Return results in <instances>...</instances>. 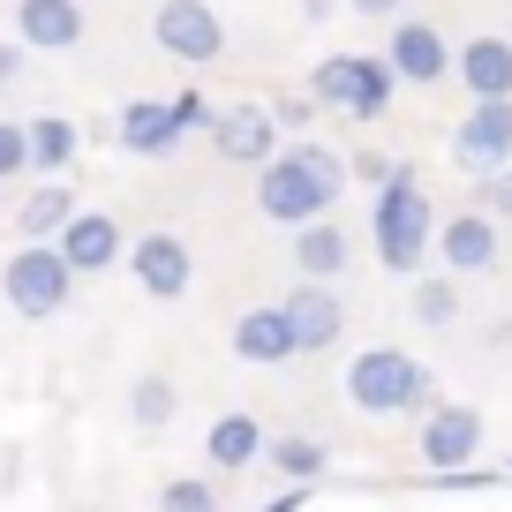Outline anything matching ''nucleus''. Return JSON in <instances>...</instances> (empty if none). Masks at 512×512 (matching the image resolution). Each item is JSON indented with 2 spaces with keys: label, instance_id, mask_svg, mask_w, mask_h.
<instances>
[{
  "label": "nucleus",
  "instance_id": "nucleus-19",
  "mask_svg": "<svg viewBox=\"0 0 512 512\" xmlns=\"http://www.w3.org/2000/svg\"><path fill=\"white\" fill-rule=\"evenodd\" d=\"M347 256H354V241H347V226H339V219L294 226V272H302V279H324V287H332V279L347 272Z\"/></svg>",
  "mask_w": 512,
  "mask_h": 512
},
{
  "label": "nucleus",
  "instance_id": "nucleus-34",
  "mask_svg": "<svg viewBox=\"0 0 512 512\" xmlns=\"http://www.w3.org/2000/svg\"><path fill=\"white\" fill-rule=\"evenodd\" d=\"M354 16H400V0H347Z\"/></svg>",
  "mask_w": 512,
  "mask_h": 512
},
{
  "label": "nucleus",
  "instance_id": "nucleus-13",
  "mask_svg": "<svg viewBox=\"0 0 512 512\" xmlns=\"http://www.w3.org/2000/svg\"><path fill=\"white\" fill-rule=\"evenodd\" d=\"M279 309H287L294 347H302V354L339 347V332H347V302H339V287H324V279H302V287H294Z\"/></svg>",
  "mask_w": 512,
  "mask_h": 512
},
{
  "label": "nucleus",
  "instance_id": "nucleus-29",
  "mask_svg": "<svg viewBox=\"0 0 512 512\" xmlns=\"http://www.w3.org/2000/svg\"><path fill=\"white\" fill-rule=\"evenodd\" d=\"M31 159H23V121H0V181H23Z\"/></svg>",
  "mask_w": 512,
  "mask_h": 512
},
{
  "label": "nucleus",
  "instance_id": "nucleus-16",
  "mask_svg": "<svg viewBox=\"0 0 512 512\" xmlns=\"http://www.w3.org/2000/svg\"><path fill=\"white\" fill-rule=\"evenodd\" d=\"M234 354L241 362H256V369H279V362H294V324H287V309L279 302H256V309H241L234 317Z\"/></svg>",
  "mask_w": 512,
  "mask_h": 512
},
{
  "label": "nucleus",
  "instance_id": "nucleus-22",
  "mask_svg": "<svg viewBox=\"0 0 512 512\" xmlns=\"http://www.w3.org/2000/svg\"><path fill=\"white\" fill-rule=\"evenodd\" d=\"M68 219H76V196H68L61 181H38V189H31V196L16 204V226H23L31 241H53V234H61Z\"/></svg>",
  "mask_w": 512,
  "mask_h": 512
},
{
  "label": "nucleus",
  "instance_id": "nucleus-7",
  "mask_svg": "<svg viewBox=\"0 0 512 512\" xmlns=\"http://www.w3.org/2000/svg\"><path fill=\"white\" fill-rule=\"evenodd\" d=\"M452 159L467 166V174H497V166H512V98H475V106L460 113V128H452Z\"/></svg>",
  "mask_w": 512,
  "mask_h": 512
},
{
  "label": "nucleus",
  "instance_id": "nucleus-10",
  "mask_svg": "<svg viewBox=\"0 0 512 512\" xmlns=\"http://www.w3.org/2000/svg\"><path fill=\"white\" fill-rule=\"evenodd\" d=\"M384 68H392V83H445V76H452V46H445V31H437V23L392 16Z\"/></svg>",
  "mask_w": 512,
  "mask_h": 512
},
{
  "label": "nucleus",
  "instance_id": "nucleus-9",
  "mask_svg": "<svg viewBox=\"0 0 512 512\" xmlns=\"http://www.w3.org/2000/svg\"><path fill=\"white\" fill-rule=\"evenodd\" d=\"M121 256H128V272H136V287H144L151 302H181V294H189V279H196L189 241H181V234H159V226H151V234H136Z\"/></svg>",
  "mask_w": 512,
  "mask_h": 512
},
{
  "label": "nucleus",
  "instance_id": "nucleus-17",
  "mask_svg": "<svg viewBox=\"0 0 512 512\" xmlns=\"http://www.w3.org/2000/svg\"><path fill=\"white\" fill-rule=\"evenodd\" d=\"M113 144H121L128 159H166V151L181 144L174 106H166V98H128L121 121H113Z\"/></svg>",
  "mask_w": 512,
  "mask_h": 512
},
{
  "label": "nucleus",
  "instance_id": "nucleus-26",
  "mask_svg": "<svg viewBox=\"0 0 512 512\" xmlns=\"http://www.w3.org/2000/svg\"><path fill=\"white\" fill-rule=\"evenodd\" d=\"M159 512H219V482H196V475L159 482Z\"/></svg>",
  "mask_w": 512,
  "mask_h": 512
},
{
  "label": "nucleus",
  "instance_id": "nucleus-28",
  "mask_svg": "<svg viewBox=\"0 0 512 512\" xmlns=\"http://www.w3.org/2000/svg\"><path fill=\"white\" fill-rule=\"evenodd\" d=\"M482 211H490L497 226H512V166H497V174H482Z\"/></svg>",
  "mask_w": 512,
  "mask_h": 512
},
{
  "label": "nucleus",
  "instance_id": "nucleus-6",
  "mask_svg": "<svg viewBox=\"0 0 512 512\" xmlns=\"http://www.w3.org/2000/svg\"><path fill=\"white\" fill-rule=\"evenodd\" d=\"M151 38H159V53L181 61V68H211L226 53V23H219L211 0H159V8H151Z\"/></svg>",
  "mask_w": 512,
  "mask_h": 512
},
{
  "label": "nucleus",
  "instance_id": "nucleus-3",
  "mask_svg": "<svg viewBox=\"0 0 512 512\" xmlns=\"http://www.w3.org/2000/svg\"><path fill=\"white\" fill-rule=\"evenodd\" d=\"M347 400L362 415H422L437 400V377L400 347H362L347 362Z\"/></svg>",
  "mask_w": 512,
  "mask_h": 512
},
{
  "label": "nucleus",
  "instance_id": "nucleus-24",
  "mask_svg": "<svg viewBox=\"0 0 512 512\" xmlns=\"http://www.w3.org/2000/svg\"><path fill=\"white\" fill-rule=\"evenodd\" d=\"M174 415H181L174 377H136V384H128V422H136V430H166Z\"/></svg>",
  "mask_w": 512,
  "mask_h": 512
},
{
  "label": "nucleus",
  "instance_id": "nucleus-2",
  "mask_svg": "<svg viewBox=\"0 0 512 512\" xmlns=\"http://www.w3.org/2000/svg\"><path fill=\"white\" fill-rule=\"evenodd\" d=\"M430 234H437V211H430V189L415 181V166H392L377 181V204H369V241H377V264L384 272L415 279L430 264Z\"/></svg>",
  "mask_w": 512,
  "mask_h": 512
},
{
  "label": "nucleus",
  "instance_id": "nucleus-14",
  "mask_svg": "<svg viewBox=\"0 0 512 512\" xmlns=\"http://www.w3.org/2000/svg\"><path fill=\"white\" fill-rule=\"evenodd\" d=\"M430 249L445 256V272H452V279L497 272V219H490V211H452V219L430 234Z\"/></svg>",
  "mask_w": 512,
  "mask_h": 512
},
{
  "label": "nucleus",
  "instance_id": "nucleus-36",
  "mask_svg": "<svg viewBox=\"0 0 512 512\" xmlns=\"http://www.w3.org/2000/svg\"><path fill=\"white\" fill-rule=\"evenodd\" d=\"M505 475H512V460H505Z\"/></svg>",
  "mask_w": 512,
  "mask_h": 512
},
{
  "label": "nucleus",
  "instance_id": "nucleus-25",
  "mask_svg": "<svg viewBox=\"0 0 512 512\" xmlns=\"http://www.w3.org/2000/svg\"><path fill=\"white\" fill-rule=\"evenodd\" d=\"M452 317H460V279H452V272H437V279H415V324L445 332Z\"/></svg>",
  "mask_w": 512,
  "mask_h": 512
},
{
  "label": "nucleus",
  "instance_id": "nucleus-31",
  "mask_svg": "<svg viewBox=\"0 0 512 512\" xmlns=\"http://www.w3.org/2000/svg\"><path fill=\"white\" fill-rule=\"evenodd\" d=\"M384 174H392V159H384V151H354V159H347V181H369V189H377Z\"/></svg>",
  "mask_w": 512,
  "mask_h": 512
},
{
  "label": "nucleus",
  "instance_id": "nucleus-5",
  "mask_svg": "<svg viewBox=\"0 0 512 512\" xmlns=\"http://www.w3.org/2000/svg\"><path fill=\"white\" fill-rule=\"evenodd\" d=\"M0 294H8V309H16V317L46 324V317H61V309H68L76 272L61 264V249H53V241H23V249L0 264Z\"/></svg>",
  "mask_w": 512,
  "mask_h": 512
},
{
  "label": "nucleus",
  "instance_id": "nucleus-35",
  "mask_svg": "<svg viewBox=\"0 0 512 512\" xmlns=\"http://www.w3.org/2000/svg\"><path fill=\"white\" fill-rule=\"evenodd\" d=\"M332 8H339V0H302V16H309V23H324Z\"/></svg>",
  "mask_w": 512,
  "mask_h": 512
},
{
  "label": "nucleus",
  "instance_id": "nucleus-4",
  "mask_svg": "<svg viewBox=\"0 0 512 512\" xmlns=\"http://www.w3.org/2000/svg\"><path fill=\"white\" fill-rule=\"evenodd\" d=\"M392 91H400V83L384 68V53H324V61L309 68V98L347 113V121H384Z\"/></svg>",
  "mask_w": 512,
  "mask_h": 512
},
{
  "label": "nucleus",
  "instance_id": "nucleus-18",
  "mask_svg": "<svg viewBox=\"0 0 512 512\" xmlns=\"http://www.w3.org/2000/svg\"><path fill=\"white\" fill-rule=\"evenodd\" d=\"M452 76L467 83V98H512V38H467L452 53Z\"/></svg>",
  "mask_w": 512,
  "mask_h": 512
},
{
  "label": "nucleus",
  "instance_id": "nucleus-1",
  "mask_svg": "<svg viewBox=\"0 0 512 512\" xmlns=\"http://www.w3.org/2000/svg\"><path fill=\"white\" fill-rule=\"evenodd\" d=\"M347 196V159L324 144H287L256 166V211L272 226H309L332 219V204Z\"/></svg>",
  "mask_w": 512,
  "mask_h": 512
},
{
  "label": "nucleus",
  "instance_id": "nucleus-27",
  "mask_svg": "<svg viewBox=\"0 0 512 512\" xmlns=\"http://www.w3.org/2000/svg\"><path fill=\"white\" fill-rule=\"evenodd\" d=\"M166 106H174V128H181V136H196V128H211V113H219V106H211L204 91H174V98H166Z\"/></svg>",
  "mask_w": 512,
  "mask_h": 512
},
{
  "label": "nucleus",
  "instance_id": "nucleus-12",
  "mask_svg": "<svg viewBox=\"0 0 512 512\" xmlns=\"http://www.w3.org/2000/svg\"><path fill=\"white\" fill-rule=\"evenodd\" d=\"M204 136H211V151H219L226 166H264L279 151V121L264 106H219Z\"/></svg>",
  "mask_w": 512,
  "mask_h": 512
},
{
  "label": "nucleus",
  "instance_id": "nucleus-23",
  "mask_svg": "<svg viewBox=\"0 0 512 512\" xmlns=\"http://www.w3.org/2000/svg\"><path fill=\"white\" fill-rule=\"evenodd\" d=\"M264 460H272V475H287V482H317L324 467H332V452H324L317 437H264Z\"/></svg>",
  "mask_w": 512,
  "mask_h": 512
},
{
  "label": "nucleus",
  "instance_id": "nucleus-32",
  "mask_svg": "<svg viewBox=\"0 0 512 512\" xmlns=\"http://www.w3.org/2000/svg\"><path fill=\"white\" fill-rule=\"evenodd\" d=\"M309 497H317V482H294V490H279L272 505H256V512H309Z\"/></svg>",
  "mask_w": 512,
  "mask_h": 512
},
{
  "label": "nucleus",
  "instance_id": "nucleus-15",
  "mask_svg": "<svg viewBox=\"0 0 512 512\" xmlns=\"http://www.w3.org/2000/svg\"><path fill=\"white\" fill-rule=\"evenodd\" d=\"M16 46L23 53L83 46V0H16Z\"/></svg>",
  "mask_w": 512,
  "mask_h": 512
},
{
  "label": "nucleus",
  "instance_id": "nucleus-21",
  "mask_svg": "<svg viewBox=\"0 0 512 512\" xmlns=\"http://www.w3.org/2000/svg\"><path fill=\"white\" fill-rule=\"evenodd\" d=\"M83 151L76 121H61V113H38V121H23V159H31V174H68Z\"/></svg>",
  "mask_w": 512,
  "mask_h": 512
},
{
  "label": "nucleus",
  "instance_id": "nucleus-8",
  "mask_svg": "<svg viewBox=\"0 0 512 512\" xmlns=\"http://www.w3.org/2000/svg\"><path fill=\"white\" fill-rule=\"evenodd\" d=\"M422 415H430V422L415 430V445H422V467H430V475H445V467H475V460H482V415H475V407L430 400Z\"/></svg>",
  "mask_w": 512,
  "mask_h": 512
},
{
  "label": "nucleus",
  "instance_id": "nucleus-33",
  "mask_svg": "<svg viewBox=\"0 0 512 512\" xmlns=\"http://www.w3.org/2000/svg\"><path fill=\"white\" fill-rule=\"evenodd\" d=\"M16 76H23V46H16V38H0V91H8Z\"/></svg>",
  "mask_w": 512,
  "mask_h": 512
},
{
  "label": "nucleus",
  "instance_id": "nucleus-20",
  "mask_svg": "<svg viewBox=\"0 0 512 512\" xmlns=\"http://www.w3.org/2000/svg\"><path fill=\"white\" fill-rule=\"evenodd\" d=\"M204 460L219 467V475L256 467V460H264V422H256V415H219V422L204 430Z\"/></svg>",
  "mask_w": 512,
  "mask_h": 512
},
{
  "label": "nucleus",
  "instance_id": "nucleus-30",
  "mask_svg": "<svg viewBox=\"0 0 512 512\" xmlns=\"http://www.w3.org/2000/svg\"><path fill=\"white\" fill-rule=\"evenodd\" d=\"M264 113H272L279 128H309V121H317L324 106H317V98H309V91H287V98H279V106H264Z\"/></svg>",
  "mask_w": 512,
  "mask_h": 512
},
{
  "label": "nucleus",
  "instance_id": "nucleus-11",
  "mask_svg": "<svg viewBox=\"0 0 512 512\" xmlns=\"http://www.w3.org/2000/svg\"><path fill=\"white\" fill-rule=\"evenodd\" d=\"M53 249H61V264H68L76 279H98V272H113V264H121L128 234H121V219H113V211H76V219L53 234Z\"/></svg>",
  "mask_w": 512,
  "mask_h": 512
}]
</instances>
